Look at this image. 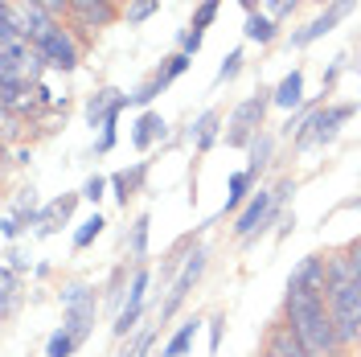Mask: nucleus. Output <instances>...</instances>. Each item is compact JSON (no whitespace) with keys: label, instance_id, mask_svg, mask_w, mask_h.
Returning a JSON list of instances; mask_svg holds the SVG:
<instances>
[{"label":"nucleus","instance_id":"obj_8","mask_svg":"<svg viewBox=\"0 0 361 357\" xmlns=\"http://www.w3.org/2000/svg\"><path fill=\"white\" fill-rule=\"evenodd\" d=\"M37 49H42L45 66H49V70H62V74H74V70H78V62H82V45H78V37H74V29H70L66 21L58 25L49 37H42V42H37Z\"/></svg>","mask_w":361,"mask_h":357},{"label":"nucleus","instance_id":"obj_35","mask_svg":"<svg viewBox=\"0 0 361 357\" xmlns=\"http://www.w3.org/2000/svg\"><path fill=\"white\" fill-rule=\"evenodd\" d=\"M341 74H345V54H341V58H333V66H329V74H324L320 90H324V95H333V90H337V83H341Z\"/></svg>","mask_w":361,"mask_h":357},{"label":"nucleus","instance_id":"obj_16","mask_svg":"<svg viewBox=\"0 0 361 357\" xmlns=\"http://www.w3.org/2000/svg\"><path fill=\"white\" fill-rule=\"evenodd\" d=\"M169 135V123H164V115L160 111H144L140 119H135V128H132V144L140 148V152H148L152 144H160Z\"/></svg>","mask_w":361,"mask_h":357},{"label":"nucleus","instance_id":"obj_26","mask_svg":"<svg viewBox=\"0 0 361 357\" xmlns=\"http://www.w3.org/2000/svg\"><path fill=\"white\" fill-rule=\"evenodd\" d=\"M8 214H13V218H17L21 226H37V222H42V210H37V193H33V189H21Z\"/></svg>","mask_w":361,"mask_h":357},{"label":"nucleus","instance_id":"obj_21","mask_svg":"<svg viewBox=\"0 0 361 357\" xmlns=\"http://www.w3.org/2000/svg\"><path fill=\"white\" fill-rule=\"evenodd\" d=\"M197 333H202V320L197 316H189V320H180V329L169 341H164V349H160V357H185L189 349H193V341H197Z\"/></svg>","mask_w":361,"mask_h":357},{"label":"nucleus","instance_id":"obj_28","mask_svg":"<svg viewBox=\"0 0 361 357\" xmlns=\"http://www.w3.org/2000/svg\"><path fill=\"white\" fill-rule=\"evenodd\" d=\"M103 226H107L103 214H90L87 222H78V230H74V250H87V246L103 234Z\"/></svg>","mask_w":361,"mask_h":357},{"label":"nucleus","instance_id":"obj_40","mask_svg":"<svg viewBox=\"0 0 361 357\" xmlns=\"http://www.w3.org/2000/svg\"><path fill=\"white\" fill-rule=\"evenodd\" d=\"M33 4H42V8H49V13H54V17H62V21L70 17V0H33Z\"/></svg>","mask_w":361,"mask_h":357},{"label":"nucleus","instance_id":"obj_7","mask_svg":"<svg viewBox=\"0 0 361 357\" xmlns=\"http://www.w3.org/2000/svg\"><path fill=\"white\" fill-rule=\"evenodd\" d=\"M275 218H279V214H275V193H271V189H255L230 230H234V238H238V243H250V238H255V234H263Z\"/></svg>","mask_w":361,"mask_h":357},{"label":"nucleus","instance_id":"obj_20","mask_svg":"<svg viewBox=\"0 0 361 357\" xmlns=\"http://www.w3.org/2000/svg\"><path fill=\"white\" fill-rule=\"evenodd\" d=\"M128 275H135L132 259H128V263H119V267L111 271V279H107V288H103V304H107V308H123L128 288H132V279H128Z\"/></svg>","mask_w":361,"mask_h":357},{"label":"nucleus","instance_id":"obj_30","mask_svg":"<svg viewBox=\"0 0 361 357\" xmlns=\"http://www.w3.org/2000/svg\"><path fill=\"white\" fill-rule=\"evenodd\" d=\"M78 349V337L70 333V329H58V333L49 337V345H45V357H70Z\"/></svg>","mask_w":361,"mask_h":357},{"label":"nucleus","instance_id":"obj_46","mask_svg":"<svg viewBox=\"0 0 361 357\" xmlns=\"http://www.w3.org/2000/svg\"><path fill=\"white\" fill-rule=\"evenodd\" d=\"M312 4H333V0H312Z\"/></svg>","mask_w":361,"mask_h":357},{"label":"nucleus","instance_id":"obj_19","mask_svg":"<svg viewBox=\"0 0 361 357\" xmlns=\"http://www.w3.org/2000/svg\"><path fill=\"white\" fill-rule=\"evenodd\" d=\"M275 107H283L288 115L304 107V70H300V66L288 70V74H283V83L275 87Z\"/></svg>","mask_w":361,"mask_h":357},{"label":"nucleus","instance_id":"obj_32","mask_svg":"<svg viewBox=\"0 0 361 357\" xmlns=\"http://www.w3.org/2000/svg\"><path fill=\"white\" fill-rule=\"evenodd\" d=\"M218 8H222V0H202V4H197V8H193V25H189V29H209V25L218 21Z\"/></svg>","mask_w":361,"mask_h":357},{"label":"nucleus","instance_id":"obj_39","mask_svg":"<svg viewBox=\"0 0 361 357\" xmlns=\"http://www.w3.org/2000/svg\"><path fill=\"white\" fill-rule=\"evenodd\" d=\"M115 140H119V132H115V128H103V135H99V144H94V152H99V157H107V152L115 148Z\"/></svg>","mask_w":361,"mask_h":357},{"label":"nucleus","instance_id":"obj_37","mask_svg":"<svg viewBox=\"0 0 361 357\" xmlns=\"http://www.w3.org/2000/svg\"><path fill=\"white\" fill-rule=\"evenodd\" d=\"M107 185H111V181L94 173V177H87V185H82V198H87V201H99L103 193H107Z\"/></svg>","mask_w":361,"mask_h":357},{"label":"nucleus","instance_id":"obj_17","mask_svg":"<svg viewBox=\"0 0 361 357\" xmlns=\"http://www.w3.org/2000/svg\"><path fill=\"white\" fill-rule=\"evenodd\" d=\"M82 193H62V198H54L49 205L42 210V222H37V234H54L58 226L70 222V214H74V205H78Z\"/></svg>","mask_w":361,"mask_h":357},{"label":"nucleus","instance_id":"obj_23","mask_svg":"<svg viewBox=\"0 0 361 357\" xmlns=\"http://www.w3.org/2000/svg\"><path fill=\"white\" fill-rule=\"evenodd\" d=\"M243 33H247V42H255V45H271L275 37H279V29H275V17H271V13H247Z\"/></svg>","mask_w":361,"mask_h":357},{"label":"nucleus","instance_id":"obj_13","mask_svg":"<svg viewBox=\"0 0 361 357\" xmlns=\"http://www.w3.org/2000/svg\"><path fill=\"white\" fill-rule=\"evenodd\" d=\"M123 107H132V95H123V90H115V87H103V90H94V95L87 99L82 115H87L90 128H99V132H103L107 115H111V111H123Z\"/></svg>","mask_w":361,"mask_h":357},{"label":"nucleus","instance_id":"obj_22","mask_svg":"<svg viewBox=\"0 0 361 357\" xmlns=\"http://www.w3.org/2000/svg\"><path fill=\"white\" fill-rule=\"evenodd\" d=\"M148 226H152V218L148 214H140L132 222V230H128V238H123V246H128V259H132L135 267L148 259Z\"/></svg>","mask_w":361,"mask_h":357},{"label":"nucleus","instance_id":"obj_4","mask_svg":"<svg viewBox=\"0 0 361 357\" xmlns=\"http://www.w3.org/2000/svg\"><path fill=\"white\" fill-rule=\"evenodd\" d=\"M58 300H62V329H70V333L78 337V345H82L90 337V329H94V316H99L103 296H94V288L82 284V279H70V284H62Z\"/></svg>","mask_w":361,"mask_h":357},{"label":"nucleus","instance_id":"obj_34","mask_svg":"<svg viewBox=\"0 0 361 357\" xmlns=\"http://www.w3.org/2000/svg\"><path fill=\"white\" fill-rule=\"evenodd\" d=\"M271 193H275V214H283V205H288V198L295 193V181H292V177H279V181H275V189H271Z\"/></svg>","mask_w":361,"mask_h":357},{"label":"nucleus","instance_id":"obj_15","mask_svg":"<svg viewBox=\"0 0 361 357\" xmlns=\"http://www.w3.org/2000/svg\"><path fill=\"white\" fill-rule=\"evenodd\" d=\"M144 181H148V160H140L135 169H119V173H111V189H115V201L128 210V201L144 189Z\"/></svg>","mask_w":361,"mask_h":357},{"label":"nucleus","instance_id":"obj_48","mask_svg":"<svg viewBox=\"0 0 361 357\" xmlns=\"http://www.w3.org/2000/svg\"><path fill=\"white\" fill-rule=\"evenodd\" d=\"M259 357H263V353H259Z\"/></svg>","mask_w":361,"mask_h":357},{"label":"nucleus","instance_id":"obj_25","mask_svg":"<svg viewBox=\"0 0 361 357\" xmlns=\"http://www.w3.org/2000/svg\"><path fill=\"white\" fill-rule=\"evenodd\" d=\"M17 300H21V291H17V271L0 267V316H4V320H13Z\"/></svg>","mask_w":361,"mask_h":357},{"label":"nucleus","instance_id":"obj_36","mask_svg":"<svg viewBox=\"0 0 361 357\" xmlns=\"http://www.w3.org/2000/svg\"><path fill=\"white\" fill-rule=\"evenodd\" d=\"M202 42H205L202 29H185V33H180V54H189V58H193V54L202 49Z\"/></svg>","mask_w":361,"mask_h":357},{"label":"nucleus","instance_id":"obj_45","mask_svg":"<svg viewBox=\"0 0 361 357\" xmlns=\"http://www.w3.org/2000/svg\"><path fill=\"white\" fill-rule=\"evenodd\" d=\"M345 210H361V198H353V201H345Z\"/></svg>","mask_w":361,"mask_h":357},{"label":"nucleus","instance_id":"obj_9","mask_svg":"<svg viewBox=\"0 0 361 357\" xmlns=\"http://www.w3.org/2000/svg\"><path fill=\"white\" fill-rule=\"evenodd\" d=\"M353 8H357V0H333V4H324V13H320L316 21H308L304 29H295V33H292V49H304V45L329 37V33H333V29H337Z\"/></svg>","mask_w":361,"mask_h":357},{"label":"nucleus","instance_id":"obj_12","mask_svg":"<svg viewBox=\"0 0 361 357\" xmlns=\"http://www.w3.org/2000/svg\"><path fill=\"white\" fill-rule=\"evenodd\" d=\"M17 4V17H21V33L25 42H42V37H49L58 25H62V17H54L49 8H42V4H33V0H13Z\"/></svg>","mask_w":361,"mask_h":357},{"label":"nucleus","instance_id":"obj_38","mask_svg":"<svg viewBox=\"0 0 361 357\" xmlns=\"http://www.w3.org/2000/svg\"><path fill=\"white\" fill-rule=\"evenodd\" d=\"M222 333H226V316H214V320H209V353L222 349Z\"/></svg>","mask_w":361,"mask_h":357},{"label":"nucleus","instance_id":"obj_27","mask_svg":"<svg viewBox=\"0 0 361 357\" xmlns=\"http://www.w3.org/2000/svg\"><path fill=\"white\" fill-rule=\"evenodd\" d=\"M189 62H193V58H189V54H169V58H164V62H160L157 66V74H152V78H157L160 87H169V83H177L180 74H185V70H189Z\"/></svg>","mask_w":361,"mask_h":357},{"label":"nucleus","instance_id":"obj_11","mask_svg":"<svg viewBox=\"0 0 361 357\" xmlns=\"http://www.w3.org/2000/svg\"><path fill=\"white\" fill-rule=\"evenodd\" d=\"M288 291H320L329 296V255H308L288 279Z\"/></svg>","mask_w":361,"mask_h":357},{"label":"nucleus","instance_id":"obj_43","mask_svg":"<svg viewBox=\"0 0 361 357\" xmlns=\"http://www.w3.org/2000/svg\"><path fill=\"white\" fill-rule=\"evenodd\" d=\"M345 250H349V263H353V279L361 284V238H357V243H349Z\"/></svg>","mask_w":361,"mask_h":357},{"label":"nucleus","instance_id":"obj_33","mask_svg":"<svg viewBox=\"0 0 361 357\" xmlns=\"http://www.w3.org/2000/svg\"><path fill=\"white\" fill-rule=\"evenodd\" d=\"M160 90H164V87H160L157 78H148V83H144V87H140V90H132V107H148V103L157 99Z\"/></svg>","mask_w":361,"mask_h":357},{"label":"nucleus","instance_id":"obj_31","mask_svg":"<svg viewBox=\"0 0 361 357\" xmlns=\"http://www.w3.org/2000/svg\"><path fill=\"white\" fill-rule=\"evenodd\" d=\"M243 62H247V58H243V49H230V54L222 58V66H218V78H214V83H218V87L234 83V78H238V70H243Z\"/></svg>","mask_w":361,"mask_h":357},{"label":"nucleus","instance_id":"obj_29","mask_svg":"<svg viewBox=\"0 0 361 357\" xmlns=\"http://www.w3.org/2000/svg\"><path fill=\"white\" fill-rule=\"evenodd\" d=\"M160 13V0H128L123 4V21L128 25H144L148 17H157Z\"/></svg>","mask_w":361,"mask_h":357},{"label":"nucleus","instance_id":"obj_47","mask_svg":"<svg viewBox=\"0 0 361 357\" xmlns=\"http://www.w3.org/2000/svg\"><path fill=\"white\" fill-rule=\"evenodd\" d=\"M119 4H128V0H119Z\"/></svg>","mask_w":361,"mask_h":357},{"label":"nucleus","instance_id":"obj_24","mask_svg":"<svg viewBox=\"0 0 361 357\" xmlns=\"http://www.w3.org/2000/svg\"><path fill=\"white\" fill-rule=\"evenodd\" d=\"M247 157H250V173H255V177H259V173H263V169H267L271 164V157H275V135H267V132H259L255 135V140H250V148H247Z\"/></svg>","mask_w":361,"mask_h":357},{"label":"nucleus","instance_id":"obj_14","mask_svg":"<svg viewBox=\"0 0 361 357\" xmlns=\"http://www.w3.org/2000/svg\"><path fill=\"white\" fill-rule=\"evenodd\" d=\"M226 115L218 111V107H209V111H202L193 123H189V140H193V148L197 152H209L214 144H218V135H226Z\"/></svg>","mask_w":361,"mask_h":357},{"label":"nucleus","instance_id":"obj_3","mask_svg":"<svg viewBox=\"0 0 361 357\" xmlns=\"http://www.w3.org/2000/svg\"><path fill=\"white\" fill-rule=\"evenodd\" d=\"M329 313H333V325H337L341 349H357L361 345V284L349 279V284H329Z\"/></svg>","mask_w":361,"mask_h":357},{"label":"nucleus","instance_id":"obj_44","mask_svg":"<svg viewBox=\"0 0 361 357\" xmlns=\"http://www.w3.org/2000/svg\"><path fill=\"white\" fill-rule=\"evenodd\" d=\"M4 259H8L4 267H13V271H25V267H29V263H25V255H21V250H8Z\"/></svg>","mask_w":361,"mask_h":357},{"label":"nucleus","instance_id":"obj_42","mask_svg":"<svg viewBox=\"0 0 361 357\" xmlns=\"http://www.w3.org/2000/svg\"><path fill=\"white\" fill-rule=\"evenodd\" d=\"M21 230H25V226L17 222V218H13V214H8V218H4V226H0V234H4V238H8V243H17V238H21Z\"/></svg>","mask_w":361,"mask_h":357},{"label":"nucleus","instance_id":"obj_18","mask_svg":"<svg viewBox=\"0 0 361 357\" xmlns=\"http://www.w3.org/2000/svg\"><path fill=\"white\" fill-rule=\"evenodd\" d=\"M255 181H259V177H255L250 169L230 173V185H226V210H222V214H234V218L243 214V205H247L250 193H255Z\"/></svg>","mask_w":361,"mask_h":357},{"label":"nucleus","instance_id":"obj_6","mask_svg":"<svg viewBox=\"0 0 361 357\" xmlns=\"http://www.w3.org/2000/svg\"><path fill=\"white\" fill-rule=\"evenodd\" d=\"M205 263H209V255H205V246H193L189 255H185V263H180L177 279H173V288H169V296H164V304H160L157 313V329H164L173 316L180 313V304L189 300V291H193V284L205 275Z\"/></svg>","mask_w":361,"mask_h":357},{"label":"nucleus","instance_id":"obj_41","mask_svg":"<svg viewBox=\"0 0 361 357\" xmlns=\"http://www.w3.org/2000/svg\"><path fill=\"white\" fill-rule=\"evenodd\" d=\"M263 4L271 8V17H275V21H279V17H288V13L295 8V0H263Z\"/></svg>","mask_w":361,"mask_h":357},{"label":"nucleus","instance_id":"obj_2","mask_svg":"<svg viewBox=\"0 0 361 357\" xmlns=\"http://www.w3.org/2000/svg\"><path fill=\"white\" fill-rule=\"evenodd\" d=\"M271 107H275V90L259 87L255 95H247L226 119V148H250V140L263 132V119Z\"/></svg>","mask_w":361,"mask_h":357},{"label":"nucleus","instance_id":"obj_10","mask_svg":"<svg viewBox=\"0 0 361 357\" xmlns=\"http://www.w3.org/2000/svg\"><path fill=\"white\" fill-rule=\"evenodd\" d=\"M263 357H316V353L300 341V333H295L292 325L279 316V320H271L267 333H263Z\"/></svg>","mask_w":361,"mask_h":357},{"label":"nucleus","instance_id":"obj_1","mask_svg":"<svg viewBox=\"0 0 361 357\" xmlns=\"http://www.w3.org/2000/svg\"><path fill=\"white\" fill-rule=\"evenodd\" d=\"M283 320L300 333V341L316 357L345 353L337 325H333V313H329V296H320V291H283Z\"/></svg>","mask_w":361,"mask_h":357},{"label":"nucleus","instance_id":"obj_5","mask_svg":"<svg viewBox=\"0 0 361 357\" xmlns=\"http://www.w3.org/2000/svg\"><path fill=\"white\" fill-rule=\"evenodd\" d=\"M353 111H357V103H329V107H320L312 123H308V128L292 140V148H295V152H308V148H329V144L341 135V123H345V119H353Z\"/></svg>","mask_w":361,"mask_h":357}]
</instances>
